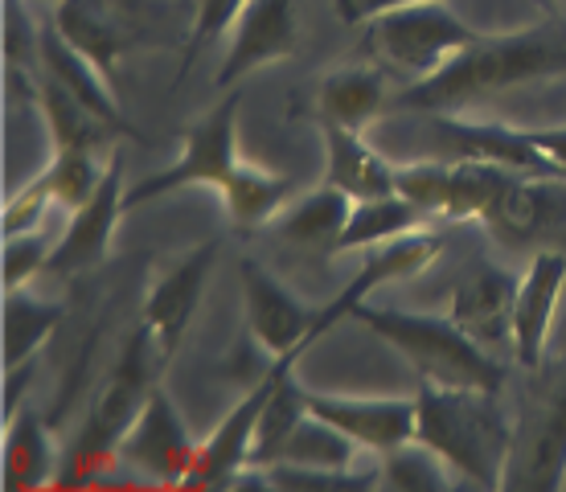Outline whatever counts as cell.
<instances>
[{
	"instance_id": "26",
	"label": "cell",
	"mask_w": 566,
	"mask_h": 492,
	"mask_svg": "<svg viewBox=\"0 0 566 492\" xmlns=\"http://www.w3.org/2000/svg\"><path fill=\"white\" fill-rule=\"evenodd\" d=\"M62 312H66L62 304L25 295L21 287L4 292V369L29 366L45 337L62 324Z\"/></svg>"
},
{
	"instance_id": "32",
	"label": "cell",
	"mask_w": 566,
	"mask_h": 492,
	"mask_svg": "<svg viewBox=\"0 0 566 492\" xmlns=\"http://www.w3.org/2000/svg\"><path fill=\"white\" fill-rule=\"evenodd\" d=\"M382 484H390V489H398V492H436L448 484V480H443V460H439L431 448H423L419 439H411V443H402V448L386 451Z\"/></svg>"
},
{
	"instance_id": "14",
	"label": "cell",
	"mask_w": 566,
	"mask_h": 492,
	"mask_svg": "<svg viewBox=\"0 0 566 492\" xmlns=\"http://www.w3.org/2000/svg\"><path fill=\"white\" fill-rule=\"evenodd\" d=\"M308 415L333 422L337 431L374 451H395L415 439V419L419 402L411 398H345V394H312L308 390Z\"/></svg>"
},
{
	"instance_id": "28",
	"label": "cell",
	"mask_w": 566,
	"mask_h": 492,
	"mask_svg": "<svg viewBox=\"0 0 566 492\" xmlns=\"http://www.w3.org/2000/svg\"><path fill=\"white\" fill-rule=\"evenodd\" d=\"M38 98H42V112H45V124H50V136H54V148H95V153H99L103 140H107V132H115V127L103 124L91 107H83L66 86L54 83L50 74H45Z\"/></svg>"
},
{
	"instance_id": "36",
	"label": "cell",
	"mask_w": 566,
	"mask_h": 492,
	"mask_svg": "<svg viewBox=\"0 0 566 492\" xmlns=\"http://www.w3.org/2000/svg\"><path fill=\"white\" fill-rule=\"evenodd\" d=\"M242 4H247V0H193V38H189V45H185L181 74L189 71L193 54H198L210 38H218V33L234 29V21H239V13H242Z\"/></svg>"
},
{
	"instance_id": "20",
	"label": "cell",
	"mask_w": 566,
	"mask_h": 492,
	"mask_svg": "<svg viewBox=\"0 0 566 492\" xmlns=\"http://www.w3.org/2000/svg\"><path fill=\"white\" fill-rule=\"evenodd\" d=\"M325 132V181L345 189L349 197H390L395 193V165L386 160L374 144L354 132V127H340L333 119H321Z\"/></svg>"
},
{
	"instance_id": "24",
	"label": "cell",
	"mask_w": 566,
	"mask_h": 492,
	"mask_svg": "<svg viewBox=\"0 0 566 492\" xmlns=\"http://www.w3.org/2000/svg\"><path fill=\"white\" fill-rule=\"evenodd\" d=\"M357 197H349L337 185H321L316 193H308L304 201H296L287 213L275 218V234L283 242H296V247H308V251H328L333 254V242L349 222V210H354Z\"/></svg>"
},
{
	"instance_id": "2",
	"label": "cell",
	"mask_w": 566,
	"mask_h": 492,
	"mask_svg": "<svg viewBox=\"0 0 566 492\" xmlns=\"http://www.w3.org/2000/svg\"><path fill=\"white\" fill-rule=\"evenodd\" d=\"M349 321L366 324L374 337H382L390 349H398L415 366V374L436 386L476 394H501L505 366L493 353H484L481 341H472L452 316L431 312H398V308H369L366 300L349 312Z\"/></svg>"
},
{
	"instance_id": "18",
	"label": "cell",
	"mask_w": 566,
	"mask_h": 492,
	"mask_svg": "<svg viewBox=\"0 0 566 492\" xmlns=\"http://www.w3.org/2000/svg\"><path fill=\"white\" fill-rule=\"evenodd\" d=\"M38 62H42L45 74H50L54 83H62L83 107H91V112L99 115L103 124H112L115 132L132 136V124L124 119V112H119V98H115V91H112V78H107L78 45L66 42L57 25L38 33Z\"/></svg>"
},
{
	"instance_id": "15",
	"label": "cell",
	"mask_w": 566,
	"mask_h": 492,
	"mask_svg": "<svg viewBox=\"0 0 566 492\" xmlns=\"http://www.w3.org/2000/svg\"><path fill=\"white\" fill-rule=\"evenodd\" d=\"M124 193H128L124 189V169H119V160H112L107 172H103L99 189L91 193V201L71 213L66 234L57 239L54 254L45 263L50 275H74V271H86L99 263L107 247H112L115 218L124 213Z\"/></svg>"
},
{
	"instance_id": "19",
	"label": "cell",
	"mask_w": 566,
	"mask_h": 492,
	"mask_svg": "<svg viewBox=\"0 0 566 492\" xmlns=\"http://www.w3.org/2000/svg\"><path fill=\"white\" fill-rule=\"evenodd\" d=\"M54 25L62 38L78 45L107 78H115V62L128 54L136 33L128 17L115 9V0H57Z\"/></svg>"
},
{
	"instance_id": "30",
	"label": "cell",
	"mask_w": 566,
	"mask_h": 492,
	"mask_svg": "<svg viewBox=\"0 0 566 492\" xmlns=\"http://www.w3.org/2000/svg\"><path fill=\"white\" fill-rule=\"evenodd\" d=\"M513 172L501 165H484V160H452V189H448V206L443 218L448 222H464V218H481L489 201L501 193V185Z\"/></svg>"
},
{
	"instance_id": "41",
	"label": "cell",
	"mask_w": 566,
	"mask_h": 492,
	"mask_svg": "<svg viewBox=\"0 0 566 492\" xmlns=\"http://www.w3.org/2000/svg\"><path fill=\"white\" fill-rule=\"evenodd\" d=\"M558 247H563V251H566V234H563V239H558Z\"/></svg>"
},
{
	"instance_id": "35",
	"label": "cell",
	"mask_w": 566,
	"mask_h": 492,
	"mask_svg": "<svg viewBox=\"0 0 566 492\" xmlns=\"http://www.w3.org/2000/svg\"><path fill=\"white\" fill-rule=\"evenodd\" d=\"M54 254V242L45 230H21V234H4V292L25 287L38 271H45Z\"/></svg>"
},
{
	"instance_id": "39",
	"label": "cell",
	"mask_w": 566,
	"mask_h": 492,
	"mask_svg": "<svg viewBox=\"0 0 566 492\" xmlns=\"http://www.w3.org/2000/svg\"><path fill=\"white\" fill-rule=\"evenodd\" d=\"M407 4H423V0H333V13H337L345 25H366L374 17L407 9Z\"/></svg>"
},
{
	"instance_id": "23",
	"label": "cell",
	"mask_w": 566,
	"mask_h": 492,
	"mask_svg": "<svg viewBox=\"0 0 566 492\" xmlns=\"http://www.w3.org/2000/svg\"><path fill=\"white\" fill-rule=\"evenodd\" d=\"M427 226V213L419 206H411L407 197H357L354 210H349V222L333 242V254L345 251H366V247H382V242H395L402 234H415Z\"/></svg>"
},
{
	"instance_id": "40",
	"label": "cell",
	"mask_w": 566,
	"mask_h": 492,
	"mask_svg": "<svg viewBox=\"0 0 566 492\" xmlns=\"http://www.w3.org/2000/svg\"><path fill=\"white\" fill-rule=\"evenodd\" d=\"M530 140L538 144L542 153L551 156V165L566 177V127H542V132H530Z\"/></svg>"
},
{
	"instance_id": "13",
	"label": "cell",
	"mask_w": 566,
	"mask_h": 492,
	"mask_svg": "<svg viewBox=\"0 0 566 492\" xmlns=\"http://www.w3.org/2000/svg\"><path fill=\"white\" fill-rule=\"evenodd\" d=\"M296 54V0H247L230 29V50L222 71L213 74L218 91L247 78L263 62Z\"/></svg>"
},
{
	"instance_id": "9",
	"label": "cell",
	"mask_w": 566,
	"mask_h": 492,
	"mask_svg": "<svg viewBox=\"0 0 566 492\" xmlns=\"http://www.w3.org/2000/svg\"><path fill=\"white\" fill-rule=\"evenodd\" d=\"M213 259H218V242H201L193 251L177 259L156 287L144 300V324L156 341V366H169L172 353L181 349V337L193 312L201 304V292H206V280L213 271Z\"/></svg>"
},
{
	"instance_id": "42",
	"label": "cell",
	"mask_w": 566,
	"mask_h": 492,
	"mask_svg": "<svg viewBox=\"0 0 566 492\" xmlns=\"http://www.w3.org/2000/svg\"><path fill=\"white\" fill-rule=\"evenodd\" d=\"M563 4H566V0H563Z\"/></svg>"
},
{
	"instance_id": "4",
	"label": "cell",
	"mask_w": 566,
	"mask_h": 492,
	"mask_svg": "<svg viewBox=\"0 0 566 492\" xmlns=\"http://www.w3.org/2000/svg\"><path fill=\"white\" fill-rule=\"evenodd\" d=\"M148 324H140L132 341L124 345L115 369L103 381L99 398L83 422V436L74 439V451L66 456V472L57 477V484H86L95 480L99 468H107L112 460H119V443L128 436V427L140 415L144 398L153 394V366H148Z\"/></svg>"
},
{
	"instance_id": "27",
	"label": "cell",
	"mask_w": 566,
	"mask_h": 492,
	"mask_svg": "<svg viewBox=\"0 0 566 492\" xmlns=\"http://www.w3.org/2000/svg\"><path fill=\"white\" fill-rule=\"evenodd\" d=\"M218 193H222V206H227L234 226H263L283 206V197L292 193V181L275 177V172H263L259 165L239 160Z\"/></svg>"
},
{
	"instance_id": "12",
	"label": "cell",
	"mask_w": 566,
	"mask_h": 492,
	"mask_svg": "<svg viewBox=\"0 0 566 492\" xmlns=\"http://www.w3.org/2000/svg\"><path fill=\"white\" fill-rule=\"evenodd\" d=\"M439 251H443V239L431 234V230H415V234H402V239H395V242H382V251L374 254V259H366V263L357 268L354 280L345 283V287L328 300L325 308L316 312L312 341H321L328 328H337L340 321H349V312H354L366 295L378 292L382 283L411 280V275L427 271L439 259Z\"/></svg>"
},
{
	"instance_id": "7",
	"label": "cell",
	"mask_w": 566,
	"mask_h": 492,
	"mask_svg": "<svg viewBox=\"0 0 566 492\" xmlns=\"http://www.w3.org/2000/svg\"><path fill=\"white\" fill-rule=\"evenodd\" d=\"M431 144L443 160H484V165H501L510 172L525 177H554L551 156L530 140V132H513L501 124H481L460 112H431Z\"/></svg>"
},
{
	"instance_id": "3",
	"label": "cell",
	"mask_w": 566,
	"mask_h": 492,
	"mask_svg": "<svg viewBox=\"0 0 566 492\" xmlns=\"http://www.w3.org/2000/svg\"><path fill=\"white\" fill-rule=\"evenodd\" d=\"M419 419H415V439L431 448L448 468L468 477L481 489H501L505 484V451L510 436L489 410V394L452 390L436 381H419L415 390Z\"/></svg>"
},
{
	"instance_id": "37",
	"label": "cell",
	"mask_w": 566,
	"mask_h": 492,
	"mask_svg": "<svg viewBox=\"0 0 566 492\" xmlns=\"http://www.w3.org/2000/svg\"><path fill=\"white\" fill-rule=\"evenodd\" d=\"M50 201H54V193H50V181H45V172H42V177H33L25 189H17V193L9 197V206H4V234L33 230V226L42 222V213Z\"/></svg>"
},
{
	"instance_id": "29",
	"label": "cell",
	"mask_w": 566,
	"mask_h": 492,
	"mask_svg": "<svg viewBox=\"0 0 566 492\" xmlns=\"http://www.w3.org/2000/svg\"><path fill=\"white\" fill-rule=\"evenodd\" d=\"M357 448H361V443H354V439L345 436V431H337L333 422L316 419V415H304V419L296 422V431L287 436V443L280 448V460H275V464L354 468Z\"/></svg>"
},
{
	"instance_id": "1",
	"label": "cell",
	"mask_w": 566,
	"mask_h": 492,
	"mask_svg": "<svg viewBox=\"0 0 566 492\" xmlns=\"http://www.w3.org/2000/svg\"><path fill=\"white\" fill-rule=\"evenodd\" d=\"M558 74H566V25H530L501 38L476 33L431 78L402 86L390 98V112H464L481 98Z\"/></svg>"
},
{
	"instance_id": "16",
	"label": "cell",
	"mask_w": 566,
	"mask_h": 492,
	"mask_svg": "<svg viewBox=\"0 0 566 492\" xmlns=\"http://www.w3.org/2000/svg\"><path fill=\"white\" fill-rule=\"evenodd\" d=\"M566 283V251H538L530 271L517 283V300H513V357L525 369H542L546 357V337H551L554 308H558V292Z\"/></svg>"
},
{
	"instance_id": "34",
	"label": "cell",
	"mask_w": 566,
	"mask_h": 492,
	"mask_svg": "<svg viewBox=\"0 0 566 492\" xmlns=\"http://www.w3.org/2000/svg\"><path fill=\"white\" fill-rule=\"evenodd\" d=\"M378 472H354V468H308V464H271L263 468V484L271 489H300V492H316V489H369L378 484Z\"/></svg>"
},
{
	"instance_id": "33",
	"label": "cell",
	"mask_w": 566,
	"mask_h": 492,
	"mask_svg": "<svg viewBox=\"0 0 566 492\" xmlns=\"http://www.w3.org/2000/svg\"><path fill=\"white\" fill-rule=\"evenodd\" d=\"M452 189V160H419L407 169H395V193L407 197L427 218H443Z\"/></svg>"
},
{
	"instance_id": "31",
	"label": "cell",
	"mask_w": 566,
	"mask_h": 492,
	"mask_svg": "<svg viewBox=\"0 0 566 492\" xmlns=\"http://www.w3.org/2000/svg\"><path fill=\"white\" fill-rule=\"evenodd\" d=\"M107 165H99V153L95 148H54V160L45 169V181H50V193H54L57 206L66 210H78L91 201V193L99 189Z\"/></svg>"
},
{
	"instance_id": "21",
	"label": "cell",
	"mask_w": 566,
	"mask_h": 492,
	"mask_svg": "<svg viewBox=\"0 0 566 492\" xmlns=\"http://www.w3.org/2000/svg\"><path fill=\"white\" fill-rule=\"evenodd\" d=\"M481 222L489 226V234L496 242L525 247V242L538 239L542 230L554 222V197L542 181H530L525 172H513L510 181L501 185V193L489 201Z\"/></svg>"
},
{
	"instance_id": "11",
	"label": "cell",
	"mask_w": 566,
	"mask_h": 492,
	"mask_svg": "<svg viewBox=\"0 0 566 492\" xmlns=\"http://www.w3.org/2000/svg\"><path fill=\"white\" fill-rule=\"evenodd\" d=\"M566 472V366L538 390V407L525 415V431L517 443V468L505 484L510 489L551 492Z\"/></svg>"
},
{
	"instance_id": "5",
	"label": "cell",
	"mask_w": 566,
	"mask_h": 492,
	"mask_svg": "<svg viewBox=\"0 0 566 492\" xmlns=\"http://www.w3.org/2000/svg\"><path fill=\"white\" fill-rule=\"evenodd\" d=\"M476 33L460 21V17L443 4V0H423V4H407L395 13H382L366 21L361 33V54L378 66V71L395 74L402 83H423L431 74L455 57L472 42Z\"/></svg>"
},
{
	"instance_id": "6",
	"label": "cell",
	"mask_w": 566,
	"mask_h": 492,
	"mask_svg": "<svg viewBox=\"0 0 566 492\" xmlns=\"http://www.w3.org/2000/svg\"><path fill=\"white\" fill-rule=\"evenodd\" d=\"M234 132H239V95H227L213 112H206L198 124L185 132V153L181 160H172L169 169L144 177L140 185H132L124 193V210H136L144 201L177 193L181 185H210L222 189L227 177L239 165L234 153Z\"/></svg>"
},
{
	"instance_id": "25",
	"label": "cell",
	"mask_w": 566,
	"mask_h": 492,
	"mask_svg": "<svg viewBox=\"0 0 566 492\" xmlns=\"http://www.w3.org/2000/svg\"><path fill=\"white\" fill-rule=\"evenodd\" d=\"M54 480V448L45 439V427L33 410H21L9 419L4 436V484L9 489H45Z\"/></svg>"
},
{
	"instance_id": "17",
	"label": "cell",
	"mask_w": 566,
	"mask_h": 492,
	"mask_svg": "<svg viewBox=\"0 0 566 492\" xmlns=\"http://www.w3.org/2000/svg\"><path fill=\"white\" fill-rule=\"evenodd\" d=\"M513 300H517V283L496 268L468 271L452 292V316L472 341H481L484 349L496 345H513Z\"/></svg>"
},
{
	"instance_id": "38",
	"label": "cell",
	"mask_w": 566,
	"mask_h": 492,
	"mask_svg": "<svg viewBox=\"0 0 566 492\" xmlns=\"http://www.w3.org/2000/svg\"><path fill=\"white\" fill-rule=\"evenodd\" d=\"M4 57L13 71L38 57V33L25 17V0H4Z\"/></svg>"
},
{
	"instance_id": "10",
	"label": "cell",
	"mask_w": 566,
	"mask_h": 492,
	"mask_svg": "<svg viewBox=\"0 0 566 492\" xmlns=\"http://www.w3.org/2000/svg\"><path fill=\"white\" fill-rule=\"evenodd\" d=\"M239 275H242V304H247V328H251V337H255L271 357L308 353L312 345H316V341H312L316 312L304 308L275 275H268V271L259 268L255 259H242Z\"/></svg>"
},
{
	"instance_id": "8",
	"label": "cell",
	"mask_w": 566,
	"mask_h": 492,
	"mask_svg": "<svg viewBox=\"0 0 566 492\" xmlns=\"http://www.w3.org/2000/svg\"><path fill=\"white\" fill-rule=\"evenodd\" d=\"M193 456H198V443L189 439V427L177 415L172 398L160 386H153V394L144 398L140 415L119 443V460L136 464L160 484H181L185 472L193 468Z\"/></svg>"
},
{
	"instance_id": "22",
	"label": "cell",
	"mask_w": 566,
	"mask_h": 492,
	"mask_svg": "<svg viewBox=\"0 0 566 492\" xmlns=\"http://www.w3.org/2000/svg\"><path fill=\"white\" fill-rule=\"evenodd\" d=\"M390 112L386 98V71L369 66H354V71H333L316 91V119H333L340 127L366 132L374 115Z\"/></svg>"
}]
</instances>
